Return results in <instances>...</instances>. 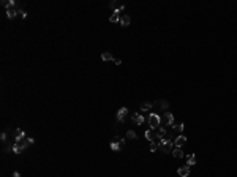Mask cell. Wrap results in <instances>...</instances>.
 I'll use <instances>...</instances> for the list:
<instances>
[{
  "label": "cell",
  "instance_id": "cell-1",
  "mask_svg": "<svg viewBox=\"0 0 237 177\" xmlns=\"http://www.w3.org/2000/svg\"><path fill=\"white\" fill-rule=\"evenodd\" d=\"M29 146H30V144H29L27 139H22V141H18V142H14V144L11 146V152H13V153H16V155H19V153H22Z\"/></svg>",
  "mask_w": 237,
  "mask_h": 177
},
{
  "label": "cell",
  "instance_id": "cell-2",
  "mask_svg": "<svg viewBox=\"0 0 237 177\" xmlns=\"http://www.w3.org/2000/svg\"><path fill=\"white\" fill-rule=\"evenodd\" d=\"M158 147L161 149V152H164V153H169V152H172V147H174V141L172 139H161L160 141V144H158Z\"/></svg>",
  "mask_w": 237,
  "mask_h": 177
},
{
  "label": "cell",
  "instance_id": "cell-3",
  "mask_svg": "<svg viewBox=\"0 0 237 177\" xmlns=\"http://www.w3.org/2000/svg\"><path fill=\"white\" fill-rule=\"evenodd\" d=\"M160 123H161V119H160V116L158 114H150L149 116V126H150V130H158L160 128Z\"/></svg>",
  "mask_w": 237,
  "mask_h": 177
},
{
  "label": "cell",
  "instance_id": "cell-4",
  "mask_svg": "<svg viewBox=\"0 0 237 177\" xmlns=\"http://www.w3.org/2000/svg\"><path fill=\"white\" fill-rule=\"evenodd\" d=\"M123 146H125V139L122 138V136H116L111 141V149L116 150V152L122 150V149H123Z\"/></svg>",
  "mask_w": 237,
  "mask_h": 177
},
{
  "label": "cell",
  "instance_id": "cell-5",
  "mask_svg": "<svg viewBox=\"0 0 237 177\" xmlns=\"http://www.w3.org/2000/svg\"><path fill=\"white\" fill-rule=\"evenodd\" d=\"M183 144H187V136H183V134H179V136L174 139V146H176V147H182Z\"/></svg>",
  "mask_w": 237,
  "mask_h": 177
},
{
  "label": "cell",
  "instance_id": "cell-6",
  "mask_svg": "<svg viewBox=\"0 0 237 177\" xmlns=\"http://www.w3.org/2000/svg\"><path fill=\"white\" fill-rule=\"evenodd\" d=\"M177 174H179L180 177H188L190 176V166L187 164V166H180L179 169H177Z\"/></svg>",
  "mask_w": 237,
  "mask_h": 177
},
{
  "label": "cell",
  "instance_id": "cell-7",
  "mask_svg": "<svg viewBox=\"0 0 237 177\" xmlns=\"http://www.w3.org/2000/svg\"><path fill=\"white\" fill-rule=\"evenodd\" d=\"M126 114H128V109H126V108H120V109L117 111V120H118V122H123Z\"/></svg>",
  "mask_w": 237,
  "mask_h": 177
},
{
  "label": "cell",
  "instance_id": "cell-8",
  "mask_svg": "<svg viewBox=\"0 0 237 177\" xmlns=\"http://www.w3.org/2000/svg\"><path fill=\"white\" fill-rule=\"evenodd\" d=\"M25 138V133H24V130H21L18 128L14 131V142H18V141H22V139Z\"/></svg>",
  "mask_w": 237,
  "mask_h": 177
},
{
  "label": "cell",
  "instance_id": "cell-9",
  "mask_svg": "<svg viewBox=\"0 0 237 177\" xmlns=\"http://www.w3.org/2000/svg\"><path fill=\"white\" fill-rule=\"evenodd\" d=\"M164 122H166V125L172 126V125H174V114L166 112V114H164Z\"/></svg>",
  "mask_w": 237,
  "mask_h": 177
},
{
  "label": "cell",
  "instance_id": "cell-10",
  "mask_svg": "<svg viewBox=\"0 0 237 177\" xmlns=\"http://www.w3.org/2000/svg\"><path fill=\"white\" fill-rule=\"evenodd\" d=\"M130 22H131V18H130L128 14H122V16H120V25H123V27H128Z\"/></svg>",
  "mask_w": 237,
  "mask_h": 177
},
{
  "label": "cell",
  "instance_id": "cell-11",
  "mask_svg": "<svg viewBox=\"0 0 237 177\" xmlns=\"http://www.w3.org/2000/svg\"><path fill=\"white\" fill-rule=\"evenodd\" d=\"M133 122L134 123H138V125H142L144 123V117H142V114H133Z\"/></svg>",
  "mask_w": 237,
  "mask_h": 177
},
{
  "label": "cell",
  "instance_id": "cell-12",
  "mask_svg": "<svg viewBox=\"0 0 237 177\" xmlns=\"http://www.w3.org/2000/svg\"><path fill=\"white\" fill-rule=\"evenodd\" d=\"M19 14V10H16V8H11V10H6V18L8 19H13L16 18V16Z\"/></svg>",
  "mask_w": 237,
  "mask_h": 177
},
{
  "label": "cell",
  "instance_id": "cell-13",
  "mask_svg": "<svg viewBox=\"0 0 237 177\" xmlns=\"http://www.w3.org/2000/svg\"><path fill=\"white\" fill-rule=\"evenodd\" d=\"M109 21L111 22H120V11H114L112 14H111V18H109Z\"/></svg>",
  "mask_w": 237,
  "mask_h": 177
},
{
  "label": "cell",
  "instance_id": "cell-14",
  "mask_svg": "<svg viewBox=\"0 0 237 177\" xmlns=\"http://www.w3.org/2000/svg\"><path fill=\"white\" fill-rule=\"evenodd\" d=\"M172 128H174V131H177V133H183V130H185V125L182 123V122H179V123L172 125Z\"/></svg>",
  "mask_w": 237,
  "mask_h": 177
},
{
  "label": "cell",
  "instance_id": "cell-15",
  "mask_svg": "<svg viewBox=\"0 0 237 177\" xmlns=\"http://www.w3.org/2000/svg\"><path fill=\"white\" fill-rule=\"evenodd\" d=\"M2 6H5L6 10H11V8H14V0H10V2H8V0H3Z\"/></svg>",
  "mask_w": 237,
  "mask_h": 177
},
{
  "label": "cell",
  "instance_id": "cell-16",
  "mask_svg": "<svg viewBox=\"0 0 237 177\" xmlns=\"http://www.w3.org/2000/svg\"><path fill=\"white\" fill-rule=\"evenodd\" d=\"M187 164L188 166H193V164H196V157H194L193 153H190L187 157Z\"/></svg>",
  "mask_w": 237,
  "mask_h": 177
},
{
  "label": "cell",
  "instance_id": "cell-17",
  "mask_svg": "<svg viewBox=\"0 0 237 177\" xmlns=\"http://www.w3.org/2000/svg\"><path fill=\"white\" fill-rule=\"evenodd\" d=\"M172 155H174L176 158H182L183 157V152H182V147H176L174 152H172Z\"/></svg>",
  "mask_w": 237,
  "mask_h": 177
},
{
  "label": "cell",
  "instance_id": "cell-18",
  "mask_svg": "<svg viewBox=\"0 0 237 177\" xmlns=\"http://www.w3.org/2000/svg\"><path fill=\"white\" fill-rule=\"evenodd\" d=\"M101 59H103L104 62L114 60V57H112V54H111V52H103V54H101Z\"/></svg>",
  "mask_w": 237,
  "mask_h": 177
},
{
  "label": "cell",
  "instance_id": "cell-19",
  "mask_svg": "<svg viewBox=\"0 0 237 177\" xmlns=\"http://www.w3.org/2000/svg\"><path fill=\"white\" fill-rule=\"evenodd\" d=\"M156 104H158L160 108H163V109H168V108H169V103H168L166 100H160V101H158V103H156Z\"/></svg>",
  "mask_w": 237,
  "mask_h": 177
},
{
  "label": "cell",
  "instance_id": "cell-20",
  "mask_svg": "<svg viewBox=\"0 0 237 177\" xmlns=\"http://www.w3.org/2000/svg\"><path fill=\"white\" fill-rule=\"evenodd\" d=\"M126 138L128 139H136L138 136H136V133H134L133 130H128V131H126Z\"/></svg>",
  "mask_w": 237,
  "mask_h": 177
},
{
  "label": "cell",
  "instance_id": "cell-21",
  "mask_svg": "<svg viewBox=\"0 0 237 177\" xmlns=\"http://www.w3.org/2000/svg\"><path fill=\"white\" fill-rule=\"evenodd\" d=\"M152 109V103H142L141 104V111H149Z\"/></svg>",
  "mask_w": 237,
  "mask_h": 177
},
{
  "label": "cell",
  "instance_id": "cell-22",
  "mask_svg": "<svg viewBox=\"0 0 237 177\" xmlns=\"http://www.w3.org/2000/svg\"><path fill=\"white\" fill-rule=\"evenodd\" d=\"M156 149H160L156 142H150V152H156Z\"/></svg>",
  "mask_w": 237,
  "mask_h": 177
},
{
  "label": "cell",
  "instance_id": "cell-23",
  "mask_svg": "<svg viewBox=\"0 0 237 177\" xmlns=\"http://www.w3.org/2000/svg\"><path fill=\"white\" fill-rule=\"evenodd\" d=\"M19 16H22V19H24V18H27V13L22 11V10H19Z\"/></svg>",
  "mask_w": 237,
  "mask_h": 177
},
{
  "label": "cell",
  "instance_id": "cell-24",
  "mask_svg": "<svg viewBox=\"0 0 237 177\" xmlns=\"http://www.w3.org/2000/svg\"><path fill=\"white\" fill-rule=\"evenodd\" d=\"M0 139L5 142V141H6V133H2V134H0Z\"/></svg>",
  "mask_w": 237,
  "mask_h": 177
},
{
  "label": "cell",
  "instance_id": "cell-25",
  "mask_svg": "<svg viewBox=\"0 0 237 177\" xmlns=\"http://www.w3.org/2000/svg\"><path fill=\"white\" fill-rule=\"evenodd\" d=\"M114 63H116V65H120L122 60H120V59H114Z\"/></svg>",
  "mask_w": 237,
  "mask_h": 177
},
{
  "label": "cell",
  "instance_id": "cell-26",
  "mask_svg": "<svg viewBox=\"0 0 237 177\" xmlns=\"http://www.w3.org/2000/svg\"><path fill=\"white\" fill-rule=\"evenodd\" d=\"M11 177H21V174H19L18 171H14V172H13V176H11Z\"/></svg>",
  "mask_w": 237,
  "mask_h": 177
},
{
  "label": "cell",
  "instance_id": "cell-27",
  "mask_svg": "<svg viewBox=\"0 0 237 177\" xmlns=\"http://www.w3.org/2000/svg\"><path fill=\"white\" fill-rule=\"evenodd\" d=\"M27 141H29V144H33V142H35V139H33V138H27Z\"/></svg>",
  "mask_w": 237,
  "mask_h": 177
}]
</instances>
